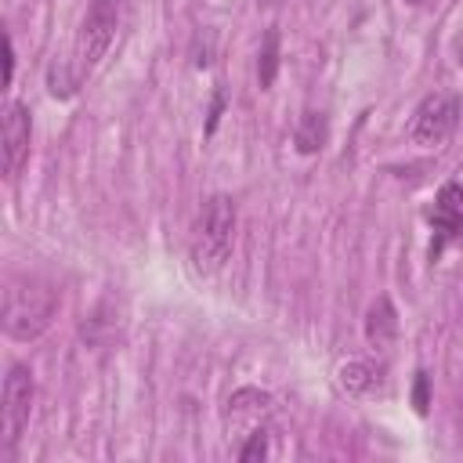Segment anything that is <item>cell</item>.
Here are the masks:
<instances>
[{
    "label": "cell",
    "mask_w": 463,
    "mask_h": 463,
    "mask_svg": "<svg viewBox=\"0 0 463 463\" xmlns=\"http://www.w3.org/2000/svg\"><path fill=\"white\" fill-rule=\"evenodd\" d=\"M235 228H239L235 199L224 192L206 195L195 213V224L188 232V257L199 275H217L228 264V257L235 250Z\"/></svg>",
    "instance_id": "1"
},
{
    "label": "cell",
    "mask_w": 463,
    "mask_h": 463,
    "mask_svg": "<svg viewBox=\"0 0 463 463\" xmlns=\"http://www.w3.org/2000/svg\"><path fill=\"white\" fill-rule=\"evenodd\" d=\"M58 315V293L40 275H11L4 282V333L18 344H29L51 329Z\"/></svg>",
    "instance_id": "2"
},
{
    "label": "cell",
    "mask_w": 463,
    "mask_h": 463,
    "mask_svg": "<svg viewBox=\"0 0 463 463\" xmlns=\"http://www.w3.org/2000/svg\"><path fill=\"white\" fill-rule=\"evenodd\" d=\"M119 18H123V0H90L87 4L80 33H76V47H72V69L80 72V80L87 72H94L98 61L109 54Z\"/></svg>",
    "instance_id": "3"
},
{
    "label": "cell",
    "mask_w": 463,
    "mask_h": 463,
    "mask_svg": "<svg viewBox=\"0 0 463 463\" xmlns=\"http://www.w3.org/2000/svg\"><path fill=\"white\" fill-rule=\"evenodd\" d=\"M459 98L452 94V90H434V94H427L420 105H416V112H412V119H409V141L412 145H420V148H438V145H445L452 134H456V127H459Z\"/></svg>",
    "instance_id": "4"
},
{
    "label": "cell",
    "mask_w": 463,
    "mask_h": 463,
    "mask_svg": "<svg viewBox=\"0 0 463 463\" xmlns=\"http://www.w3.org/2000/svg\"><path fill=\"white\" fill-rule=\"evenodd\" d=\"M33 398H36V380L25 362H14L4 376V405H0V423H4V445L14 449L22 430L29 427L33 416Z\"/></svg>",
    "instance_id": "5"
},
{
    "label": "cell",
    "mask_w": 463,
    "mask_h": 463,
    "mask_svg": "<svg viewBox=\"0 0 463 463\" xmlns=\"http://www.w3.org/2000/svg\"><path fill=\"white\" fill-rule=\"evenodd\" d=\"M29 145H33V116L25 101H7L4 105V177L14 181L22 166L29 163Z\"/></svg>",
    "instance_id": "6"
},
{
    "label": "cell",
    "mask_w": 463,
    "mask_h": 463,
    "mask_svg": "<svg viewBox=\"0 0 463 463\" xmlns=\"http://www.w3.org/2000/svg\"><path fill=\"white\" fill-rule=\"evenodd\" d=\"M427 221L434 228L430 257H438L445 242H463V184L459 181H445L438 188L434 206L427 210Z\"/></svg>",
    "instance_id": "7"
},
{
    "label": "cell",
    "mask_w": 463,
    "mask_h": 463,
    "mask_svg": "<svg viewBox=\"0 0 463 463\" xmlns=\"http://www.w3.org/2000/svg\"><path fill=\"white\" fill-rule=\"evenodd\" d=\"M362 333H365V344L373 351H387L394 340H398V307L387 293H380L369 311H365V322H362Z\"/></svg>",
    "instance_id": "8"
},
{
    "label": "cell",
    "mask_w": 463,
    "mask_h": 463,
    "mask_svg": "<svg viewBox=\"0 0 463 463\" xmlns=\"http://www.w3.org/2000/svg\"><path fill=\"white\" fill-rule=\"evenodd\" d=\"M336 380H340V387H344L347 394H354V398H369V394L380 391V383H383V369L373 365V362L354 358V362H344V365L336 369Z\"/></svg>",
    "instance_id": "9"
},
{
    "label": "cell",
    "mask_w": 463,
    "mask_h": 463,
    "mask_svg": "<svg viewBox=\"0 0 463 463\" xmlns=\"http://www.w3.org/2000/svg\"><path fill=\"white\" fill-rule=\"evenodd\" d=\"M326 141H329V123H326V116L315 112V109H304L300 119H297V130H293L297 152H300V156H318V152L326 148Z\"/></svg>",
    "instance_id": "10"
},
{
    "label": "cell",
    "mask_w": 463,
    "mask_h": 463,
    "mask_svg": "<svg viewBox=\"0 0 463 463\" xmlns=\"http://www.w3.org/2000/svg\"><path fill=\"white\" fill-rule=\"evenodd\" d=\"M275 76H279V29L271 25V29L264 33L260 54H257V87H260V90H271Z\"/></svg>",
    "instance_id": "11"
},
{
    "label": "cell",
    "mask_w": 463,
    "mask_h": 463,
    "mask_svg": "<svg viewBox=\"0 0 463 463\" xmlns=\"http://www.w3.org/2000/svg\"><path fill=\"white\" fill-rule=\"evenodd\" d=\"M271 449H268V427L264 423H257V427H250L246 430V441L235 449V456L242 459V463H257V459H264Z\"/></svg>",
    "instance_id": "12"
},
{
    "label": "cell",
    "mask_w": 463,
    "mask_h": 463,
    "mask_svg": "<svg viewBox=\"0 0 463 463\" xmlns=\"http://www.w3.org/2000/svg\"><path fill=\"white\" fill-rule=\"evenodd\" d=\"M47 83H51V94H54V98H69L80 80H69V76H65V65H51Z\"/></svg>",
    "instance_id": "13"
},
{
    "label": "cell",
    "mask_w": 463,
    "mask_h": 463,
    "mask_svg": "<svg viewBox=\"0 0 463 463\" xmlns=\"http://www.w3.org/2000/svg\"><path fill=\"white\" fill-rule=\"evenodd\" d=\"M412 402H416V412L423 416L427 405H430V383H427V373H416V391H412Z\"/></svg>",
    "instance_id": "14"
},
{
    "label": "cell",
    "mask_w": 463,
    "mask_h": 463,
    "mask_svg": "<svg viewBox=\"0 0 463 463\" xmlns=\"http://www.w3.org/2000/svg\"><path fill=\"white\" fill-rule=\"evenodd\" d=\"M4 47H7V58H4V65H7V69H4V83L11 87V80H14V40H11V33L4 36Z\"/></svg>",
    "instance_id": "15"
},
{
    "label": "cell",
    "mask_w": 463,
    "mask_h": 463,
    "mask_svg": "<svg viewBox=\"0 0 463 463\" xmlns=\"http://www.w3.org/2000/svg\"><path fill=\"white\" fill-rule=\"evenodd\" d=\"M452 54H456V65L463 69V33H456V40H452Z\"/></svg>",
    "instance_id": "16"
},
{
    "label": "cell",
    "mask_w": 463,
    "mask_h": 463,
    "mask_svg": "<svg viewBox=\"0 0 463 463\" xmlns=\"http://www.w3.org/2000/svg\"><path fill=\"white\" fill-rule=\"evenodd\" d=\"M402 4H409V7H420V4H427V0H402Z\"/></svg>",
    "instance_id": "17"
}]
</instances>
